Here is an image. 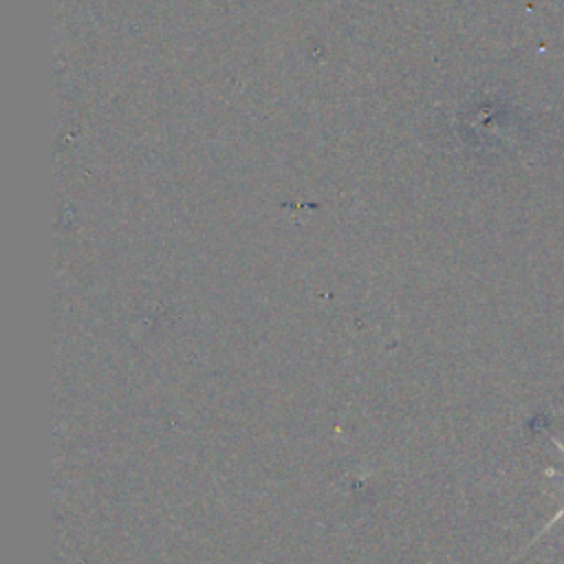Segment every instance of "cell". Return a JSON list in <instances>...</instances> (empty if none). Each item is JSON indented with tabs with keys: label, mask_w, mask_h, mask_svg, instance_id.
Listing matches in <instances>:
<instances>
[{
	"label": "cell",
	"mask_w": 564,
	"mask_h": 564,
	"mask_svg": "<svg viewBox=\"0 0 564 564\" xmlns=\"http://www.w3.org/2000/svg\"><path fill=\"white\" fill-rule=\"evenodd\" d=\"M562 516H564V505H562V509H560V511H557V513H555V516H553V518L546 522V527H544V529H542V531H540V533L533 538V542H535V540H538V538H540L544 531H549V529H551V527H553V524H555V522H557Z\"/></svg>",
	"instance_id": "1"
}]
</instances>
